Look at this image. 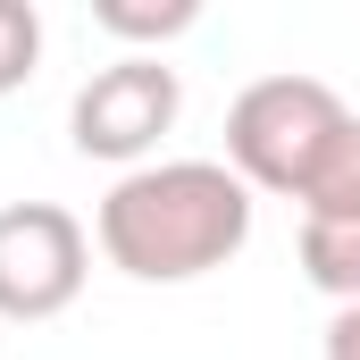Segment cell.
I'll return each mask as SVG.
<instances>
[{
  "label": "cell",
  "mask_w": 360,
  "mask_h": 360,
  "mask_svg": "<svg viewBox=\"0 0 360 360\" xmlns=\"http://www.w3.org/2000/svg\"><path fill=\"white\" fill-rule=\"evenodd\" d=\"M109 269L134 285H193V276L226 269L252 243V184L226 160H160V168H126L109 184L101 218H92Z\"/></svg>",
  "instance_id": "obj_1"
},
{
  "label": "cell",
  "mask_w": 360,
  "mask_h": 360,
  "mask_svg": "<svg viewBox=\"0 0 360 360\" xmlns=\"http://www.w3.org/2000/svg\"><path fill=\"white\" fill-rule=\"evenodd\" d=\"M84 269H92V243L59 201H8L0 210V319H17V327L59 319L84 293Z\"/></svg>",
  "instance_id": "obj_3"
},
{
  "label": "cell",
  "mask_w": 360,
  "mask_h": 360,
  "mask_svg": "<svg viewBox=\"0 0 360 360\" xmlns=\"http://www.w3.org/2000/svg\"><path fill=\"white\" fill-rule=\"evenodd\" d=\"M92 25L101 34H117V42H176V34H193L201 25V8L193 0H92Z\"/></svg>",
  "instance_id": "obj_6"
},
{
  "label": "cell",
  "mask_w": 360,
  "mask_h": 360,
  "mask_svg": "<svg viewBox=\"0 0 360 360\" xmlns=\"http://www.w3.org/2000/svg\"><path fill=\"white\" fill-rule=\"evenodd\" d=\"M42 68V17L34 0H0V92H17Z\"/></svg>",
  "instance_id": "obj_8"
},
{
  "label": "cell",
  "mask_w": 360,
  "mask_h": 360,
  "mask_svg": "<svg viewBox=\"0 0 360 360\" xmlns=\"http://www.w3.org/2000/svg\"><path fill=\"white\" fill-rule=\"evenodd\" d=\"M302 218H335V226H360V117H352V134L335 143V160L319 168L310 201H302Z\"/></svg>",
  "instance_id": "obj_7"
},
{
  "label": "cell",
  "mask_w": 360,
  "mask_h": 360,
  "mask_svg": "<svg viewBox=\"0 0 360 360\" xmlns=\"http://www.w3.org/2000/svg\"><path fill=\"white\" fill-rule=\"evenodd\" d=\"M327 360H360V302L327 319Z\"/></svg>",
  "instance_id": "obj_9"
},
{
  "label": "cell",
  "mask_w": 360,
  "mask_h": 360,
  "mask_svg": "<svg viewBox=\"0 0 360 360\" xmlns=\"http://www.w3.org/2000/svg\"><path fill=\"white\" fill-rule=\"evenodd\" d=\"M302 276H310L335 310H352V302H360V226L302 218Z\"/></svg>",
  "instance_id": "obj_5"
},
{
  "label": "cell",
  "mask_w": 360,
  "mask_h": 360,
  "mask_svg": "<svg viewBox=\"0 0 360 360\" xmlns=\"http://www.w3.org/2000/svg\"><path fill=\"white\" fill-rule=\"evenodd\" d=\"M344 134H352V109L335 101V84H319V76H260L226 109V168L252 193L310 201V184L335 160Z\"/></svg>",
  "instance_id": "obj_2"
},
{
  "label": "cell",
  "mask_w": 360,
  "mask_h": 360,
  "mask_svg": "<svg viewBox=\"0 0 360 360\" xmlns=\"http://www.w3.org/2000/svg\"><path fill=\"white\" fill-rule=\"evenodd\" d=\"M184 109V84L168 59H109L101 76H84V92H76V109H68V134H76V151L84 160H143L168 126H176Z\"/></svg>",
  "instance_id": "obj_4"
}]
</instances>
